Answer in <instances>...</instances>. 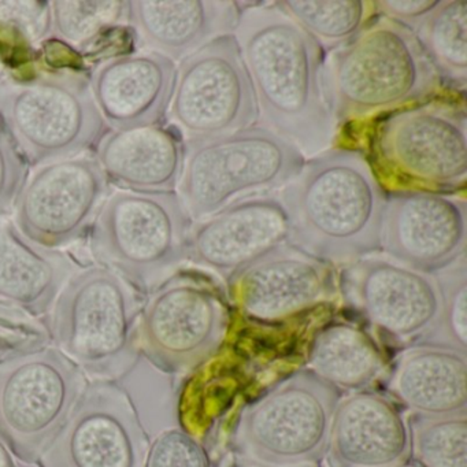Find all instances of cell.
<instances>
[{
    "instance_id": "cell-1",
    "label": "cell",
    "mask_w": 467,
    "mask_h": 467,
    "mask_svg": "<svg viewBox=\"0 0 467 467\" xmlns=\"http://www.w3.org/2000/svg\"><path fill=\"white\" fill-rule=\"evenodd\" d=\"M247 4L234 35L253 81L259 122L303 155L329 149L336 122L325 48L275 4Z\"/></svg>"
},
{
    "instance_id": "cell-2",
    "label": "cell",
    "mask_w": 467,
    "mask_h": 467,
    "mask_svg": "<svg viewBox=\"0 0 467 467\" xmlns=\"http://www.w3.org/2000/svg\"><path fill=\"white\" fill-rule=\"evenodd\" d=\"M387 196L362 152H318L278 195L288 215V243L330 265L374 255L381 251Z\"/></svg>"
},
{
    "instance_id": "cell-3",
    "label": "cell",
    "mask_w": 467,
    "mask_h": 467,
    "mask_svg": "<svg viewBox=\"0 0 467 467\" xmlns=\"http://www.w3.org/2000/svg\"><path fill=\"white\" fill-rule=\"evenodd\" d=\"M327 98L336 122H351L437 94L434 65L404 24L374 16L325 59Z\"/></svg>"
},
{
    "instance_id": "cell-4",
    "label": "cell",
    "mask_w": 467,
    "mask_h": 467,
    "mask_svg": "<svg viewBox=\"0 0 467 467\" xmlns=\"http://www.w3.org/2000/svg\"><path fill=\"white\" fill-rule=\"evenodd\" d=\"M0 125L28 165L40 168L94 151L110 132L89 76L70 67L0 78Z\"/></svg>"
},
{
    "instance_id": "cell-5",
    "label": "cell",
    "mask_w": 467,
    "mask_h": 467,
    "mask_svg": "<svg viewBox=\"0 0 467 467\" xmlns=\"http://www.w3.org/2000/svg\"><path fill=\"white\" fill-rule=\"evenodd\" d=\"M146 297L108 267H81L48 314L57 348L92 381L121 379L140 357L138 327Z\"/></svg>"
},
{
    "instance_id": "cell-6",
    "label": "cell",
    "mask_w": 467,
    "mask_h": 467,
    "mask_svg": "<svg viewBox=\"0 0 467 467\" xmlns=\"http://www.w3.org/2000/svg\"><path fill=\"white\" fill-rule=\"evenodd\" d=\"M184 146L177 193L192 223L236 202L283 190L306 161L294 143L264 125Z\"/></svg>"
},
{
    "instance_id": "cell-7",
    "label": "cell",
    "mask_w": 467,
    "mask_h": 467,
    "mask_svg": "<svg viewBox=\"0 0 467 467\" xmlns=\"http://www.w3.org/2000/svg\"><path fill=\"white\" fill-rule=\"evenodd\" d=\"M192 225L176 191L117 190L89 232V254L147 296L187 261Z\"/></svg>"
},
{
    "instance_id": "cell-8",
    "label": "cell",
    "mask_w": 467,
    "mask_h": 467,
    "mask_svg": "<svg viewBox=\"0 0 467 467\" xmlns=\"http://www.w3.org/2000/svg\"><path fill=\"white\" fill-rule=\"evenodd\" d=\"M371 152L401 190L455 192L467 177L464 103L433 99L399 109L377 122Z\"/></svg>"
},
{
    "instance_id": "cell-9",
    "label": "cell",
    "mask_w": 467,
    "mask_h": 467,
    "mask_svg": "<svg viewBox=\"0 0 467 467\" xmlns=\"http://www.w3.org/2000/svg\"><path fill=\"white\" fill-rule=\"evenodd\" d=\"M229 306L217 281L177 270L147 295L139 318V349L171 376L191 373L223 346Z\"/></svg>"
},
{
    "instance_id": "cell-10",
    "label": "cell",
    "mask_w": 467,
    "mask_h": 467,
    "mask_svg": "<svg viewBox=\"0 0 467 467\" xmlns=\"http://www.w3.org/2000/svg\"><path fill=\"white\" fill-rule=\"evenodd\" d=\"M87 385L57 347L0 362V440L24 464H39Z\"/></svg>"
},
{
    "instance_id": "cell-11",
    "label": "cell",
    "mask_w": 467,
    "mask_h": 467,
    "mask_svg": "<svg viewBox=\"0 0 467 467\" xmlns=\"http://www.w3.org/2000/svg\"><path fill=\"white\" fill-rule=\"evenodd\" d=\"M338 388L302 368L243 412L237 440L248 458L275 467H300L327 455Z\"/></svg>"
},
{
    "instance_id": "cell-12",
    "label": "cell",
    "mask_w": 467,
    "mask_h": 467,
    "mask_svg": "<svg viewBox=\"0 0 467 467\" xmlns=\"http://www.w3.org/2000/svg\"><path fill=\"white\" fill-rule=\"evenodd\" d=\"M169 117L187 140L258 124V100L234 34L215 37L180 61Z\"/></svg>"
},
{
    "instance_id": "cell-13",
    "label": "cell",
    "mask_w": 467,
    "mask_h": 467,
    "mask_svg": "<svg viewBox=\"0 0 467 467\" xmlns=\"http://www.w3.org/2000/svg\"><path fill=\"white\" fill-rule=\"evenodd\" d=\"M346 307L390 344H420L439 322L441 295L433 275L390 258L366 256L337 275Z\"/></svg>"
},
{
    "instance_id": "cell-14",
    "label": "cell",
    "mask_w": 467,
    "mask_h": 467,
    "mask_svg": "<svg viewBox=\"0 0 467 467\" xmlns=\"http://www.w3.org/2000/svg\"><path fill=\"white\" fill-rule=\"evenodd\" d=\"M110 193V182L94 155L57 161L29 176L13 221L36 244L65 250L88 239Z\"/></svg>"
},
{
    "instance_id": "cell-15",
    "label": "cell",
    "mask_w": 467,
    "mask_h": 467,
    "mask_svg": "<svg viewBox=\"0 0 467 467\" xmlns=\"http://www.w3.org/2000/svg\"><path fill=\"white\" fill-rule=\"evenodd\" d=\"M149 447V436L127 390L116 381H92L39 464L144 467Z\"/></svg>"
},
{
    "instance_id": "cell-16",
    "label": "cell",
    "mask_w": 467,
    "mask_h": 467,
    "mask_svg": "<svg viewBox=\"0 0 467 467\" xmlns=\"http://www.w3.org/2000/svg\"><path fill=\"white\" fill-rule=\"evenodd\" d=\"M243 316L262 325L291 321L338 296L333 265L284 243L228 281Z\"/></svg>"
},
{
    "instance_id": "cell-17",
    "label": "cell",
    "mask_w": 467,
    "mask_h": 467,
    "mask_svg": "<svg viewBox=\"0 0 467 467\" xmlns=\"http://www.w3.org/2000/svg\"><path fill=\"white\" fill-rule=\"evenodd\" d=\"M466 234L463 198L431 191L388 193L381 251L393 261L434 275L464 256Z\"/></svg>"
},
{
    "instance_id": "cell-18",
    "label": "cell",
    "mask_w": 467,
    "mask_h": 467,
    "mask_svg": "<svg viewBox=\"0 0 467 467\" xmlns=\"http://www.w3.org/2000/svg\"><path fill=\"white\" fill-rule=\"evenodd\" d=\"M289 240V221L275 196L236 202L192 225L188 255L226 281Z\"/></svg>"
},
{
    "instance_id": "cell-19",
    "label": "cell",
    "mask_w": 467,
    "mask_h": 467,
    "mask_svg": "<svg viewBox=\"0 0 467 467\" xmlns=\"http://www.w3.org/2000/svg\"><path fill=\"white\" fill-rule=\"evenodd\" d=\"M176 78V62L140 50L100 62L89 75V83L110 130H127L165 122Z\"/></svg>"
},
{
    "instance_id": "cell-20",
    "label": "cell",
    "mask_w": 467,
    "mask_h": 467,
    "mask_svg": "<svg viewBox=\"0 0 467 467\" xmlns=\"http://www.w3.org/2000/svg\"><path fill=\"white\" fill-rule=\"evenodd\" d=\"M332 467H399L409 462V423L393 399L358 390L336 409L327 442Z\"/></svg>"
},
{
    "instance_id": "cell-21",
    "label": "cell",
    "mask_w": 467,
    "mask_h": 467,
    "mask_svg": "<svg viewBox=\"0 0 467 467\" xmlns=\"http://www.w3.org/2000/svg\"><path fill=\"white\" fill-rule=\"evenodd\" d=\"M243 7L223 0H133L128 26L144 51L182 61L215 37L234 34Z\"/></svg>"
},
{
    "instance_id": "cell-22",
    "label": "cell",
    "mask_w": 467,
    "mask_h": 467,
    "mask_svg": "<svg viewBox=\"0 0 467 467\" xmlns=\"http://www.w3.org/2000/svg\"><path fill=\"white\" fill-rule=\"evenodd\" d=\"M182 135L163 125L110 130L94 150L109 182L135 192H173L184 165Z\"/></svg>"
},
{
    "instance_id": "cell-23",
    "label": "cell",
    "mask_w": 467,
    "mask_h": 467,
    "mask_svg": "<svg viewBox=\"0 0 467 467\" xmlns=\"http://www.w3.org/2000/svg\"><path fill=\"white\" fill-rule=\"evenodd\" d=\"M81 267L67 251L42 247L23 234L15 221L0 218V299L43 318Z\"/></svg>"
},
{
    "instance_id": "cell-24",
    "label": "cell",
    "mask_w": 467,
    "mask_h": 467,
    "mask_svg": "<svg viewBox=\"0 0 467 467\" xmlns=\"http://www.w3.org/2000/svg\"><path fill=\"white\" fill-rule=\"evenodd\" d=\"M387 389L415 415L466 414V354L440 347L414 346L393 363Z\"/></svg>"
},
{
    "instance_id": "cell-25",
    "label": "cell",
    "mask_w": 467,
    "mask_h": 467,
    "mask_svg": "<svg viewBox=\"0 0 467 467\" xmlns=\"http://www.w3.org/2000/svg\"><path fill=\"white\" fill-rule=\"evenodd\" d=\"M387 355L379 338L355 321H333L314 336L307 368L344 390H365L387 374Z\"/></svg>"
},
{
    "instance_id": "cell-26",
    "label": "cell",
    "mask_w": 467,
    "mask_h": 467,
    "mask_svg": "<svg viewBox=\"0 0 467 467\" xmlns=\"http://www.w3.org/2000/svg\"><path fill=\"white\" fill-rule=\"evenodd\" d=\"M442 81L464 88L467 81V2L445 0L414 26Z\"/></svg>"
},
{
    "instance_id": "cell-27",
    "label": "cell",
    "mask_w": 467,
    "mask_h": 467,
    "mask_svg": "<svg viewBox=\"0 0 467 467\" xmlns=\"http://www.w3.org/2000/svg\"><path fill=\"white\" fill-rule=\"evenodd\" d=\"M275 5L324 48L343 45L376 15L374 2L366 0H283Z\"/></svg>"
},
{
    "instance_id": "cell-28",
    "label": "cell",
    "mask_w": 467,
    "mask_h": 467,
    "mask_svg": "<svg viewBox=\"0 0 467 467\" xmlns=\"http://www.w3.org/2000/svg\"><path fill=\"white\" fill-rule=\"evenodd\" d=\"M51 35L76 51L88 50L106 32L128 24V2L57 0L50 2Z\"/></svg>"
},
{
    "instance_id": "cell-29",
    "label": "cell",
    "mask_w": 467,
    "mask_h": 467,
    "mask_svg": "<svg viewBox=\"0 0 467 467\" xmlns=\"http://www.w3.org/2000/svg\"><path fill=\"white\" fill-rule=\"evenodd\" d=\"M407 423L415 466L467 467V414H412Z\"/></svg>"
},
{
    "instance_id": "cell-30",
    "label": "cell",
    "mask_w": 467,
    "mask_h": 467,
    "mask_svg": "<svg viewBox=\"0 0 467 467\" xmlns=\"http://www.w3.org/2000/svg\"><path fill=\"white\" fill-rule=\"evenodd\" d=\"M441 313L434 329L417 346L440 347L463 352L467 349V267L462 256L455 264L434 273Z\"/></svg>"
},
{
    "instance_id": "cell-31",
    "label": "cell",
    "mask_w": 467,
    "mask_h": 467,
    "mask_svg": "<svg viewBox=\"0 0 467 467\" xmlns=\"http://www.w3.org/2000/svg\"><path fill=\"white\" fill-rule=\"evenodd\" d=\"M51 343L50 322L0 299V362L39 351Z\"/></svg>"
},
{
    "instance_id": "cell-32",
    "label": "cell",
    "mask_w": 467,
    "mask_h": 467,
    "mask_svg": "<svg viewBox=\"0 0 467 467\" xmlns=\"http://www.w3.org/2000/svg\"><path fill=\"white\" fill-rule=\"evenodd\" d=\"M13 34L24 47L37 48L51 35L50 2H0V31Z\"/></svg>"
},
{
    "instance_id": "cell-33",
    "label": "cell",
    "mask_w": 467,
    "mask_h": 467,
    "mask_svg": "<svg viewBox=\"0 0 467 467\" xmlns=\"http://www.w3.org/2000/svg\"><path fill=\"white\" fill-rule=\"evenodd\" d=\"M144 467H212L206 448L182 429L158 434L147 452Z\"/></svg>"
},
{
    "instance_id": "cell-34",
    "label": "cell",
    "mask_w": 467,
    "mask_h": 467,
    "mask_svg": "<svg viewBox=\"0 0 467 467\" xmlns=\"http://www.w3.org/2000/svg\"><path fill=\"white\" fill-rule=\"evenodd\" d=\"M31 166L0 125V218L9 217L31 176Z\"/></svg>"
},
{
    "instance_id": "cell-35",
    "label": "cell",
    "mask_w": 467,
    "mask_h": 467,
    "mask_svg": "<svg viewBox=\"0 0 467 467\" xmlns=\"http://www.w3.org/2000/svg\"><path fill=\"white\" fill-rule=\"evenodd\" d=\"M433 0H379L374 2L376 13L414 29L418 21L436 7Z\"/></svg>"
},
{
    "instance_id": "cell-36",
    "label": "cell",
    "mask_w": 467,
    "mask_h": 467,
    "mask_svg": "<svg viewBox=\"0 0 467 467\" xmlns=\"http://www.w3.org/2000/svg\"><path fill=\"white\" fill-rule=\"evenodd\" d=\"M0 467H23L2 440H0Z\"/></svg>"
},
{
    "instance_id": "cell-37",
    "label": "cell",
    "mask_w": 467,
    "mask_h": 467,
    "mask_svg": "<svg viewBox=\"0 0 467 467\" xmlns=\"http://www.w3.org/2000/svg\"><path fill=\"white\" fill-rule=\"evenodd\" d=\"M229 467H275L270 464L264 463V462L255 461V459H244V461L236 462Z\"/></svg>"
},
{
    "instance_id": "cell-38",
    "label": "cell",
    "mask_w": 467,
    "mask_h": 467,
    "mask_svg": "<svg viewBox=\"0 0 467 467\" xmlns=\"http://www.w3.org/2000/svg\"><path fill=\"white\" fill-rule=\"evenodd\" d=\"M4 67H5V64H4V61H2V58H0V78H2V76H4Z\"/></svg>"
},
{
    "instance_id": "cell-39",
    "label": "cell",
    "mask_w": 467,
    "mask_h": 467,
    "mask_svg": "<svg viewBox=\"0 0 467 467\" xmlns=\"http://www.w3.org/2000/svg\"><path fill=\"white\" fill-rule=\"evenodd\" d=\"M399 467H417V466H407V464H403V466H399Z\"/></svg>"
}]
</instances>
